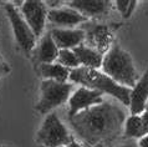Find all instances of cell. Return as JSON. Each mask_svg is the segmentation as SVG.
Returning a JSON list of instances; mask_svg holds the SVG:
<instances>
[{"mask_svg": "<svg viewBox=\"0 0 148 147\" xmlns=\"http://www.w3.org/2000/svg\"><path fill=\"white\" fill-rule=\"evenodd\" d=\"M125 120V111L120 106L105 101L69 117L71 127L88 146L113 142L120 136Z\"/></svg>", "mask_w": 148, "mask_h": 147, "instance_id": "obj_1", "label": "cell"}, {"mask_svg": "<svg viewBox=\"0 0 148 147\" xmlns=\"http://www.w3.org/2000/svg\"><path fill=\"white\" fill-rule=\"evenodd\" d=\"M70 80L76 84L84 85V87L96 90L102 93H108L114 99L120 100L125 106H128L131 104V90L126 86L118 85L110 76L103 72H100L98 70L84 66L73 69L70 74Z\"/></svg>", "mask_w": 148, "mask_h": 147, "instance_id": "obj_2", "label": "cell"}, {"mask_svg": "<svg viewBox=\"0 0 148 147\" xmlns=\"http://www.w3.org/2000/svg\"><path fill=\"white\" fill-rule=\"evenodd\" d=\"M102 69L111 79L126 87H134L138 81V74L134 69L131 55L117 44H113L103 58Z\"/></svg>", "mask_w": 148, "mask_h": 147, "instance_id": "obj_3", "label": "cell"}, {"mask_svg": "<svg viewBox=\"0 0 148 147\" xmlns=\"http://www.w3.org/2000/svg\"><path fill=\"white\" fill-rule=\"evenodd\" d=\"M72 87V84L44 80L41 84V99L35 107L36 111L40 113H47L52 109L65 104L69 100Z\"/></svg>", "mask_w": 148, "mask_h": 147, "instance_id": "obj_4", "label": "cell"}, {"mask_svg": "<svg viewBox=\"0 0 148 147\" xmlns=\"http://www.w3.org/2000/svg\"><path fill=\"white\" fill-rule=\"evenodd\" d=\"M72 136L69 133L66 126L56 116L50 113L45 118L42 126L38 132V142L44 147H61L70 145Z\"/></svg>", "mask_w": 148, "mask_h": 147, "instance_id": "obj_5", "label": "cell"}, {"mask_svg": "<svg viewBox=\"0 0 148 147\" xmlns=\"http://www.w3.org/2000/svg\"><path fill=\"white\" fill-rule=\"evenodd\" d=\"M5 10H6L8 18H9L11 25H13L16 43L19 44V46L21 47L26 54L31 52L35 46V43H36V36L34 32H32L31 27L29 26L27 23L21 18V15L18 13V10L15 9V6L13 4H6Z\"/></svg>", "mask_w": 148, "mask_h": 147, "instance_id": "obj_6", "label": "cell"}, {"mask_svg": "<svg viewBox=\"0 0 148 147\" xmlns=\"http://www.w3.org/2000/svg\"><path fill=\"white\" fill-rule=\"evenodd\" d=\"M21 13L27 25L31 27L35 36H40L45 27V20L47 16L46 6L39 0H27L23 3Z\"/></svg>", "mask_w": 148, "mask_h": 147, "instance_id": "obj_7", "label": "cell"}, {"mask_svg": "<svg viewBox=\"0 0 148 147\" xmlns=\"http://www.w3.org/2000/svg\"><path fill=\"white\" fill-rule=\"evenodd\" d=\"M102 102H103L102 92L87 87H80L73 92V95L69 100V117H73L82 110H87Z\"/></svg>", "mask_w": 148, "mask_h": 147, "instance_id": "obj_8", "label": "cell"}, {"mask_svg": "<svg viewBox=\"0 0 148 147\" xmlns=\"http://www.w3.org/2000/svg\"><path fill=\"white\" fill-rule=\"evenodd\" d=\"M85 39L87 44L90 45L88 47L96 50L97 52H106L110 50V46L112 44L113 36L111 34L110 29L106 25H91L88 26L87 32H85Z\"/></svg>", "mask_w": 148, "mask_h": 147, "instance_id": "obj_9", "label": "cell"}, {"mask_svg": "<svg viewBox=\"0 0 148 147\" xmlns=\"http://www.w3.org/2000/svg\"><path fill=\"white\" fill-rule=\"evenodd\" d=\"M52 40L55 41L56 46L61 50H70L75 49L82 44L85 40L84 30H72V29H52L51 31Z\"/></svg>", "mask_w": 148, "mask_h": 147, "instance_id": "obj_10", "label": "cell"}, {"mask_svg": "<svg viewBox=\"0 0 148 147\" xmlns=\"http://www.w3.org/2000/svg\"><path fill=\"white\" fill-rule=\"evenodd\" d=\"M69 8L79 11L85 18H90L106 14L111 8V3L107 0H73L69 3Z\"/></svg>", "mask_w": 148, "mask_h": 147, "instance_id": "obj_11", "label": "cell"}, {"mask_svg": "<svg viewBox=\"0 0 148 147\" xmlns=\"http://www.w3.org/2000/svg\"><path fill=\"white\" fill-rule=\"evenodd\" d=\"M49 20L56 26L61 27H70L77 25L80 23H84L87 20L84 15H81L79 11L71 9V8H65V9H52L47 13Z\"/></svg>", "mask_w": 148, "mask_h": 147, "instance_id": "obj_12", "label": "cell"}, {"mask_svg": "<svg viewBox=\"0 0 148 147\" xmlns=\"http://www.w3.org/2000/svg\"><path fill=\"white\" fill-rule=\"evenodd\" d=\"M148 100V69L146 70L136 86L131 90V113L139 115L146 109V102Z\"/></svg>", "mask_w": 148, "mask_h": 147, "instance_id": "obj_13", "label": "cell"}, {"mask_svg": "<svg viewBox=\"0 0 148 147\" xmlns=\"http://www.w3.org/2000/svg\"><path fill=\"white\" fill-rule=\"evenodd\" d=\"M59 47L56 46L55 41L52 40L51 32L45 34L41 39V43L36 50V61L41 64H51L59 56Z\"/></svg>", "mask_w": 148, "mask_h": 147, "instance_id": "obj_14", "label": "cell"}, {"mask_svg": "<svg viewBox=\"0 0 148 147\" xmlns=\"http://www.w3.org/2000/svg\"><path fill=\"white\" fill-rule=\"evenodd\" d=\"M75 52V55L77 56L80 64L84 65V67H88V69H100L103 63V56L100 52H97L96 50H93L91 47L85 46L84 44L79 45L77 47H75L72 50Z\"/></svg>", "mask_w": 148, "mask_h": 147, "instance_id": "obj_15", "label": "cell"}, {"mask_svg": "<svg viewBox=\"0 0 148 147\" xmlns=\"http://www.w3.org/2000/svg\"><path fill=\"white\" fill-rule=\"evenodd\" d=\"M40 74L46 80H54L57 82H66V80L70 79L71 71L60 64H41Z\"/></svg>", "mask_w": 148, "mask_h": 147, "instance_id": "obj_16", "label": "cell"}, {"mask_svg": "<svg viewBox=\"0 0 148 147\" xmlns=\"http://www.w3.org/2000/svg\"><path fill=\"white\" fill-rule=\"evenodd\" d=\"M125 136L128 138H142L146 136L142 117L139 115H132L125 122Z\"/></svg>", "mask_w": 148, "mask_h": 147, "instance_id": "obj_17", "label": "cell"}, {"mask_svg": "<svg viewBox=\"0 0 148 147\" xmlns=\"http://www.w3.org/2000/svg\"><path fill=\"white\" fill-rule=\"evenodd\" d=\"M60 65H62L65 67H72V69H77L80 65V61L77 59V56L75 55V52L72 50H60L59 51V56H57Z\"/></svg>", "mask_w": 148, "mask_h": 147, "instance_id": "obj_18", "label": "cell"}, {"mask_svg": "<svg viewBox=\"0 0 148 147\" xmlns=\"http://www.w3.org/2000/svg\"><path fill=\"white\" fill-rule=\"evenodd\" d=\"M130 5H131V1L130 0H117L116 1V6L118 11L122 14L123 18H126L127 13H128V9H130Z\"/></svg>", "mask_w": 148, "mask_h": 147, "instance_id": "obj_19", "label": "cell"}, {"mask_svg": "<svg viewBox=\"0 0 148 147\" xmlns=\"http://www.w3.org/2000/svg\"><path fill=\"white\" fill-rule=\"evenodd\" d=\"M9 70H10V67L8 66V65L5 64V61H4V60L1 59V56H0V77L9 72Z\"/></svg>", "mask_w": 148, "mask_h": 147, "instance_id": "obj_20", "label": "cell"}, {"mask_svg": "<svg viewBox=\"0 0 148 147\" xmlns=\"http://www.w3.org/2000/svg\"><path fill=\"white\" fill-rule=\"evenodd\" d=\"M141 117H142V122H143V127H145L146 135H148V111H146Z\"/></svg>", "mask_w": 148, "mask_h": 147, "instance_id": "obj_21", "label": "cell"}, {"mask_svg": "<svg viewBox=\"0 0 148 147\" xmlns=\"http://www.w3.org/2000/svg\"><path fill=\"white\" fill-rule=\"evenodd\" d=\"M121 147H139V146L134 140H128V141H126Z\"/></svg>", "mask_w": 148, "mask_h": 147, "instance_id": "obj_22", "label": "cell"}, {"mask_svg": "<svg viewBox=\"0 0 148 147\" xmlns=\"http://www.w3.org/2000/svg\"><path fill=\"white\" fill-rule=\"evenodd\" d=\"M139 147H148V135H146L145 137L141 138V141L138 142Z\"/></svg>", "mask_w": 148, "mask_h": 147, "instance_id": "obj_23", "label": "cell"}, {"mask_svg": "<svg viewBox=\"0 0 148 147\" xmlns=\"http://www.w3.org/2000/svg\"><path fill=\"white\" fill-rule=\"evenodd\" d=\"M136 4H137V1H134V0H132V1H131V5H130L128 13H127V15H126V19H127V18H130V16L132 15V11H133V9L136 8Z\"/></svg>", "mask_w": 148, "mask_h": 147, "instance_id": "obj_24", "label": "cell"}, {"mask_svg": "<svg viewBox=\"0 0 148 147\" xmlns=\"http://www.w3.org/2000/svg\"><path fill=\"white\" fill-rule=\"evenodd\" d=\"M46 3H47V5H49V6L55 8V6H60V4L62 3V1H46Z\"/></svg>", "mask_w": 148, "mask_h": 147, "instance_id": "obj_25", "label": "cell"}, {"mask_svg": "<svg viewBox=\"0 0 148 147\" xmlns=\"http://www.w3.org/2000/svg\"><path fill=\"white\" fill-rule=\"evenodd\" d=\"M61 147H82L81 145H79L76 141H72L70 145H66V146H61Z\"/></svg>", "mask_w": 148, "mask_h": 147, "instance_id": "obj_26", "label": "cell"}, {"mask_svg": "<svg viewBox=\"0 0 148 147\" xmlns=\"http://www.w3.org/2000/svg\"><path fill=\"white\" fill-rule=\"evenodd\" d=\"M86 147H105V145H102V144H98V145H95V146H88V145H86Z\"/></svg>", "mask_w": 148, "mask_h": 147, "instance_id": "obj_27", "label": "cell"}, {"mask_svg": "<svg viewBox=\"0 0 148 147\" xmlns=\"http://www.w3.org/2000/svg\"><path fill=\"white\" fill-rule=\"evenodd\" d=\"M0 147H8V146H0Z\"/></svg>", "mask_w": 148, "mask_h": 147, "instance_id": "obj_28", "label": "cell"}, {"mask_svg": "<svg viewBox=\"0 0 148 147\" xmlns=\"http://www.w3.org/2000/svg\"><path fill=\"white\" fill-rule=\"evenodd\" d=\"M39 147H44V146H41V145H40V146H39Z\"/></svg>", "mask_w": 148, "mask_h": 147, "instance_id": "obj_29", "label": "cell"}, {"mask_svg": "<svg viewBox=\"0 0 148 147\" xmlns=\"http://www.w3.org/2000/svg\"><path fill=\"white\" fill-rule=\"evenodd\" d=\"M147 111H148V106H147Z\"/></svg>", "mask_w": 148, "mask_h": 147, "instance_id": "obj_30", "label": "cell"}]
</instances>
